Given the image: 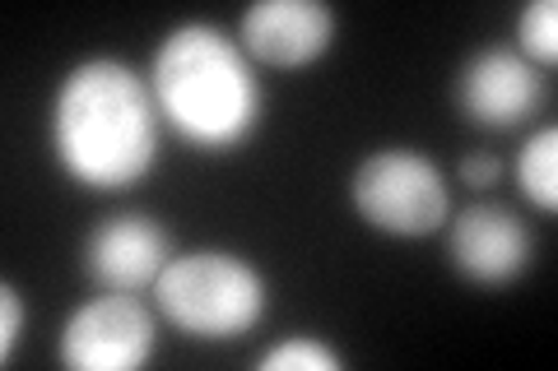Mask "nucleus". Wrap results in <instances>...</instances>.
Returning <instances> with one entry per match:
<instances>
[{
  "mask_svg": "<svg viewBox=\"0 0 558 371\" xmlns=\"http://www.w3.org/2000/svg\"><path fill=\"white\" fill-rule=\"evenodd\" d=\"M51 145L61 168L84 186L121 190L159 158L154 88L121 61H84L65 75L51 108Z\"/></svg>",
  "mask_w": 558,
  "mask_h": 371,
  "instance_id": "1",
  "label": "nucleus"
},
{
  "mask_svg": "<svg viewBox=\"0 0 558 371\" xmlns=\"http://www.w3.org/2000/svg\"><path fill=\"white\" fill-rule=\"evenodd\" d=\"M159 116L196 149H229L260 121V84L242 47L215 24L172 28L154 51Z\"/></svg>",
  "mask_w": 558,
  "mask_h": 371,
  "instance_id": "2",
  "label": "nucleus"
},
{
  "mask_svg": "<svg viewBox=\"0 0 558 371\" xmlns=\"http://www.w3.org/2000/svg\"><path fill=\"white\" fill-rule=\"evenodd\" d=\"M154 297L168 321L191 339H233V334H247L266 311V279L242 256L191 251L163 264Z\"/></svg>",
  "mask_w": 558,
  "mask_h": 371,
  "instance_id": "3",
  "label": "nucleus"
},
{
  "mask_svg": "<svg viewBox=\"0 0 558 371\" xmlns=\"http://www.w3.org/2000/svg\"><path fill=\"white\" fill-rule=\"evenodd\" d=\"M354 209L377 233L424 237L447 223L442 172L414 149H377L354 172Z\"/></svg>",
  "mask_w": 558,
  "mask_h": 371,
  "instance_id": "4",
  "label": "nucleus"
},
{
  "mask_svg": "<svg viewBox=\"0 0 558 371\" xmlns=\"http://www.w3.org/2000/svg\"><path fill=\"white\" fill-rule=\"evenodd\" d=\"M154 316L135 293H102L65 321L61 362L70 371H135L154 353Z\"/></svg>",
  "mask_w": 558,
  "mask_h": 371,
  "instance_id": "5",
  "label": "nucleus"
},
{
  "mask_svg": "<svg viewBox=\"0 0 558 371\" xmlns=\"http://www.w3.org/2000/svg\"><path fill=\"white\" fill-rule=\"evenodd\" d=\"M539 94H545V84H539L535 65L521 61L508 47L475 51L457 79L461 112L488 131H508L517 121H526L539 108Z\"/></svg>",
  "mask_w": 558,
  "mask_h": 371,
  "instance_id": "6",
  "label": "nucleus"
},
{
  "mask_svg": "<svg viewBox=\"0 0 558 371\" xmlns=\"http://www.w3.org/2000/svg\"><path fill=\"white\" fill-rule=\"evenodd\" d=\"M168 260H172L168 227H159L145 214H117L108 223H98L89 242H84V264L112 293H140L159 284Z\"/></svg>",
  "mask_w": 558,
  "mask_h": 371,
  "instance_id": "7",
  "label": "nucleus"
},
{
  "mask_svg": "<svg viewBox=\"0 0 558 371\" xmlns=\"http://www.w3.org/2000/svg\"><path fill=\"white\" fill-rule=\"evenodd\" d=\"M336 38V14L322 0H256L242 14V42L266 65H307Z\"/></svg>",
  "mask_w": 558,
  "mask_h": 371,
  "instance_id": "8",
  "label": "nucleus"
},
{
  "mask_svg": "<svg viewBox=\"0 0 558 371\" xmlns=\"http://www.w3.org/2000/svg\"><path fill=\"white\" fill-rule=\"evenodd\" d=\"M451 260L475 284H508L531 264V233L512 209L475 205L451 223Z\"/></svg>",
  "mask_w": 558,
  "mask_h": 371,
  "instance_id": "9",
  "label": "nucleus"
},
{
  "mask_svg": "<svg viewBox=\"0 0 558 371\" xmlns=\"http://www.w3.org/2000/svg\"><path fill=\"white\" fill-rule=\"evenodd\" d=\"M517 182L526 190V200L539 205L545 214L558 209V131L545 126L517 158Z\"/></svg>",
  "mask_w": 558,
  "mask_h": 371,
  "instance_id": "10",
  "label": "nucleus"
},
{
  "mask_svg": "<svg viewBox=\"0 0 558 371\" xmlns=\"http://www.w3.org/2000/svg\"><path fill=\"white\" fill-rule=\"evenodd\" d=\"M517 33H521L526 57L554 65V57H558V5H554V0H531V5L521 10Z\"/></svg>",
  "mask_w": 558,
  "mask_h": 371,
  "instance_id": "11",
  "label": "nucleus"
},
{
  "mask_svg": "<svg viewBox=\"0 0 558 371\" xmlns=\"http://www.w3.org/2000/svg\"><path fill=\"white\" fill-rule=\"evenodd\" d=\"M260 371H340V358L326 344L293 334V339L275 344L266 358H260Z\"/></svg>",
  "mask_w": 558,
  "mask_h": 371,
  "instance_id": "12",
  "label": "nucleus"
},
{
  "mask_svg": "<svg viewBox=\"0 0 558 371\" xmlns=\"http://www.w3.org/2000/svg\"><path fill=\"white\" fill-rule=\"evenodd\" d=\"M20 334H24V297L14 284L0 288V362L14 358V348H20Z\"/></svg>",
  "mask_w": 558,
  "mask_h": 371,
  "instance_id": "13",
  "label": "nucleus"
},
{
  "mask_svg": "<svg viewBox=\"0 0 558 371\" xmlns=\"http://www.w3.org/2000/svg\"><path fill=\"white\" fill-rule=\"evenodd\" d=\"M461 176H465V182H470V186H494V182H498V176H502V163H498V158H494V153L465 158V163H461Z\"/></svg>",
  "mask_w": 558,
  "mask_h": 371,
  "instance_id": "14",
  "label": "nucleus"
}]
</instances>
